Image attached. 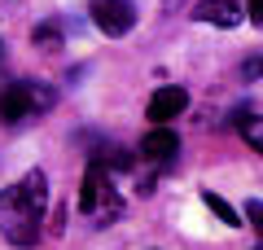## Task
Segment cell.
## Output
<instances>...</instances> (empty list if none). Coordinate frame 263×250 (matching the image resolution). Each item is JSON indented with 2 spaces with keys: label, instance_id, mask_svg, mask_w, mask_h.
<instances>
[{
  "label": "cell",
  "instance_id": "52a82bcc",
  "mask_svg": "<svg viewBox=\"0 0 263 250\" xmlns=\"http://www.w3.org/2000/svg\"><path fill=\"white\" fill-rule=\"evenodd\" d=\"M237 132H241V140L254 149V154H263V119H259V114H241Z\"/></svg>",
  "mask_w": 263,
  "mask_h": 250
},
{
  "label": "cell",
  "instance_id": "ba28073f",
  "mask_svg": "<svg viewBox=\"0 0 263 250\" xmlns=\"http://www.w3.org/2000/svg\"><path fill=\"white\" fill-rule=\"evenodd\" d=\"M202 202H206L211 211H215L219 220L228 224V228H241V211H233V206H228V202H224V198H219V193H211V189H206V193H202Z\"/></svg>",
  "mask_w": 263,
  "mask_h": 250
},
{
  "label": "cell",
  "instance_id": "9a60e30c",
  "mask_svg": "<svg viewBox=\"0 0 263 250\" xmlns=\"http://www.w3.org/2000/svg\"><path fill=\"white\" fill-rule=\"evenodd\" d=\"M259 250H263V246H259Z\"/></svg>",
  "mask_w": 263,
  "mask_h": 250
},
{
  "label": "cell",
  "instance_id": "4fadbf2b",
  "mask_svg": "<svg viewBox=\"0 0 263 250\" xmlns=\"http://www.w3.org/2000/svg\"><path fill=\"white\" fill-rule=\"evenodd\" d=\"M162 5H167V9H176V5H184V0H162Z\"/></svg>",
  "mask_w": 263,
  "mask_h": 250
},
{
  "label": "cell",
  "instance_id": "3957f363",
  "mask_svg": "<svg viewBox=\"0 0 263 250\" xmlns=\"http://www.w3.org/2000/svg\"><path fill=\"white\" fill-rule=\"evenodd\" d=\"M184 110H189V93H184V88H176V83H167V88H158V93L149 97V105H145V114H149L154 123L180 119Z\"/></svg>",
  "mask_w": 263,
  "mask_h": 250
},
{
  "label": "cell",
  "instance_id": "5bb4252c",
  "mask_svg": "<svg viewBox=\"0 0 263 250\" xmlns=\"http://www.w3.org/2000/svg\"><path fill=\"white\" fill-rule=\"evenodd\" d=\"M0 48H5V44H0Z\"/></svg>",
  "mask_w": 263,
  "mask_h": 250
},
{
  "label": "cell",
  "instance_id": "277c9868",
  "mask_svg": "<svg viewBox=\"0 0 263 250\" xmlns=\"http://www.w3.org/2000/svg\"><path fill=\"white\" fill-rule=\"evenodd\" d=\"M105 189H110V171H105L101 158H92V163H88V171H84V189H79V211L92 215Z\"/></svg>",
  "mask_w": 263,
  "mask_h": 250
},
{
  "label": "cell",
  "instance_id": "30bf717a",
  "mask_svg": "<svg viewBox=\"0 0 263 250\" xmlns=\"http://www.w3.org/2000/svg\"><path fill=\"white\" fill-rule=\"evenodd\" d=\"M241 220H250V228L263 237V202H259V198H250V202H246V215H241Z\"/></svg>",
  "mask_w": 263,
  "mask_h": 250
},
{
  "label": "cell",
  "instance_id": "8992f818",
  "mask_svg": "<svg viewBox=\"0 0 263 250\" xmlns=\"http://www.w3.org/2000/svg\"><path fill=\"white\" fill-rule=\"evenodd\" d=\"M180 154V136L171 128H154V132H145V140H141V158H149V163H171V158Z\"/></svg>",
  "mask_w": 263,
  "mask_h": 250
},
{
  "label": "cell",
  "instance_id": "7c38bea8",
  "mask_svg": "<svg viewBox=\"0 0 263 250\" xmlns=\"http://www.w3.org/2000/svg\"><path fill=\"white\" fill-rule=\"evenodd\" d=\"M246 13H250L254 27H263V0H246Z\"/></svg>",
  "mask_w": 263,
  "mask_h": 250
},
{
  "label": "cell",
  "instance_id": "9c48e42d",
  "mask_svg": "<svg viewBox=\"0 0 263 250\" xmlns=\"http://www.w3.org/2000/svg\"><path fill=\"white\" fill-rule=\"evenodd\" d=\"M35 44H44V48H57V44H62V31H57L53 22H44V27H35Z\"/></svg>",
  "mask_w": 263,
  "mask_h": 250
},
{
  "label": "cell",
  "instance_id": "8fae6325",
  "mask_svg": "<svg viewBox=\"0 0 263 250\" xmlns=\"http://www.w3.org/2000/svg\"><path fill=\"white\" fill-rule=\"evenodd\" d=\"M241 79H246V83L263 79V53H254V57H246V62H241Z\"/></svg>",
  "mask_w": 263,
  "mask_h": 250
},
{
  "label": "cell",
  "instance_id": "5b68a950",
  "mask_svg": "<svg viewBox=\"0 0 263 250\" xmlns=\"http://www.w3.org/2000/svg\"><path fill=\"white\" fill-rule=\"evenodd\" d=\"M241 5H237V0H197V9H193V18L197 22H211V27H237V22H241Z\"/></svg>",
  "mask_w": 263,
  "mask_h": 250
},
{
  "label": "cell",
  "instance_id": "7a4b0ae2",
  "mask_svg": "<svg viewBox=\"0 0 263 250\" xmlns=\"http://www.w3.org/2000/svg\"><path fill=\"white\" fill-rule=\"evenodd\" d=\"M88 18H92V27L101 35L119 40L136 27V5L132 0H88Z\"/></svg>",
  "mask_w": 263,
  "mask_h": 250
},
{
  "label": "cell",
  "instance_id": "6da1fadb",
  "mask_svg": "<svg viewBox=\"0 0 263 250\" xmlns=\"http://www.w3.org/2000/svg\"><path fill=\"white\" fill-rule=\"evenodd\" d=\"M44 206H48V176L35 167V171H27L18 185L0 189V233H5L13 246H35Z\"/></svg>",
  "mask_w": 263,
  "mask_h": 250
}]
</instances>
